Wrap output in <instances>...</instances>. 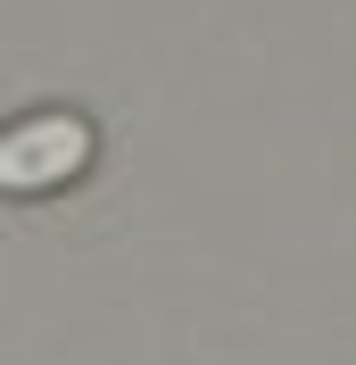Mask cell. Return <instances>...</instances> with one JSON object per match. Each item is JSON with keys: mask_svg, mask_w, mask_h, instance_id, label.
Listing matches in <instances>:
<instances>
[{"mask_svg": "<svg viewBox=\"0 0 356 365\" xmlns=\"http://www.w3.org/2000/svg\"><path fill=\"white\" fill-rule=\"evenodd\" d=\"M83 166H91V125L67 116V108L25 116V125L0 133V191H58Z\"/></svg>", "mask_w": 356, "mask_h": 365, "instance_id": "cell-1", "label": "cell"}]
</instances>
